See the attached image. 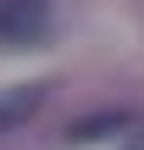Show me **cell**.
I'll return each mask as SVG.
<instances>
[{
    "mask_svg": "<svg viewBox=\"0 0 144 150\" xmlns=\"http://www.w3.org/2000/svg\"><path fill=\"white\" fill-rule=\"evenodd\" d=\"M50 6L44 0H0V39H33L44 33Z\"/></svg>",
    "mask_w": 144,
    "mask_h": 150,
    "instance_id": "cell-1",
    "label": "cell"
},
{
    "mask_svg": "<svg viewBox=\"0 0 144 150\" xmlns=\"http://www.w3.org/2000/svg\"><path fill=\"white\" fill-rule=\"evenodd\" d=\"M39 95H44V89H11V95H0V128L22 122V117L39 106Z\"/></svg>",
    "mask_w": 144,
    "mask_h": 150,
    "instance_id": "cell-2",
    "label": "cell"
}]
</instances>
